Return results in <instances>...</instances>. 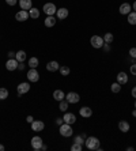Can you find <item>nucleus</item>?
Listing matches in <instances>:
<instances>
[{"label": "nucleus", "instance_id": "2f4dec72", "mask_svg": "<svg viewBox=\"0 0 136 151\" xmlns=\"http://www.w3.org/2000/svg\"><path fill=\"white\" fill-rule=\"evenodd\" d=\"M75 143H79V144H85V138L83 136H75V139H74Z\"/></svg>", "mask_w": 136, "mask_h": 151}, {"label": "nucleus", "instance_id": "6e6552de", "mask_svg": "<svg viewBox=\"0 0 136 151\" xmlns=\"http://www.w3.org/2000/svg\"><path fill=\"white\" fill-rule=\"evenodd\" d=\"M29 90H30V84L27 83V82H23V83H19V84H18V87H16L18 96H23V94L29 93Z\"/></svg>", "mask_w": 136, "mask_h": 151}, {"label": "nucleus", "instance_id": "473e14b6", "mask_svg": "<svg viewBox=\"0 0 136 151\" xmlns=\"http://www.w3.org/2000/svg\"><path fill=\"white\" fill-rule=\"evenodd\" d=\"M129 56L133 57V59H136V48H131V49H129Z\"/></svg>", "mask_w": 136, "mask_h": 151}, {"label": "nucleus", "instance_id": "79ce46f5", "mask_svg": "<svg viewBox=\"0 0 136 151\" xmlns=\"http://www.w3.org/2000/svg\"><path fill=\"white\" fill-rule=\"evenodd\" d=\"M41 150L45 151V150H47V146H45V144H42V147H41Z\"/></svg>", "mask_w": 136, "mask_h": 151}, {"label": "nucleus", "instance_id": "58836bf2", "mask_svg": "<svg viewBox=\"0 0 136 151\" xmlns=\"http://www.w3.org/2000/svg\"><path fill=\"white\" fill-rule=\"evenodd\" d=\"M8 57L10 59H15V53L14 52H8Z\"/></svg>", "mask_w": 136, "mask_h": 151}, {"label": "nucleus", "instance_id": "dca6fc26", "mask_svg": "<svg viewBox=\"0 0 136 151\" xmlns=\"http://www.w3.org/2000/svg\"><path fill=\"white\" fill-rule=\"evenodd\" d=\"M58 68H60V65H58L57 61H49V63L47 64V70L49 72H54V71H57Z\"/></svg>", "mask_w": 136, "mask_h": 151}, {"label": "nucleus", "instance_id": "7ed1b4c3", "mask_svg": "<svg viewBox=\"0 0 136 151\" xmlns=\"http://www.w3.org/2000/svg\"><path fill=\"white\" fill-rule=\"evenodd\" d=\"M90 44H91L93 48L101 49L102 46H104V44H105V41H104V37H101V36H93L91 40H90Z\"/></svg>", "mask_w": 136, "mask_h": 151}, {"label": "nucleus", "instance_id": "9d476101", "mask_svg": "<svg viewBox=\"0 0 136 151\" xmlns=\"http://www.w3.org/2000/svg\"><path fill=\"white\" fill-rule=\"evenodd\" d=\"M29 16H30V15H29V11L22 10V11H18L15 14V19L18 20V22H26Z\"/></svg>", "mask_w": 136, "mask_h": 151}, {"label": "nucleus", "instance_id": "9b49d317", "mask_svg": "<svg viewBox=\"0 0 136 151\" xmlns=\"http://www.w3.org/2000/svg\"><path fill=\"white\" fill-rule=\"evenodd\" d=\"M30 125H31V129H33V131H35V132L44 131V127H45V124H44L42 121H39V120H34V121H33Z\"/></svg>", "mask_w": 136, "mask_h": 151}, {"label": "nucleus", "instance_id": "cd10ccee", "mask_svg": "<svg viewBox=\"0 0 136 151\" xmlns=\"http://www.w3.org/2000/svg\"><path fill=\"white\" fill-rule=\"evenodd\" d=\"M110 90H112V93H120L121 91V84L118 83V82H116V83H113L112 86H110Z\"/></svg>", "mask_w": 136, "mask_h": 151}, {"label": "nucleus", "instance_id": "4be33fe9", "mask_svg": "<svg viewBox=\"0 0 136 151\" xmlns=\"http://www.w3.org/2000/svg\"><path fill=\"white\" fill-rule=\"evenodd\" d=\"M118 129H120L121 132H128L129 131V123H127V121H124V120H121L120 123H118Z\"/></svg>", "mask_w": 136, "mask_h": 151}, {"label": "nucleus", "instance_id": "c9c22d12", "mask_svg": "<svg viewBox=\"0 0 136 151\" xmlns=\"http://www.w3.org/2000/svg\"><path fill=\"white\" fill-rule=\"evenodd\" d=\"M102 48H104V51H105V52H109V51H110V44H104Z\"/></svg>", "mask_w": 136, "mask_h": 151}, {"label": "nucleus", "instance_id": "f257e3e1", "mask_svg": "<svg viewBox=\"0 0 136 151\" xmlns=\"http://www.w3.org/2000/svg\"><path fill=\"white\" fill-rule=\"evenodd\" d=\"M85 146L89 148V150H101V142H99L98 138H95V136L86 138Z\"/></svg>", "mask_w": 136, "mask_h": 151}, {"label": "nucleus", "instance_id": "4c0bfd02", "mask_svg": "<svg viewBox=\"0 0 136 151\" xmlns=\"http://www.w3.org/2000/svg\"><path fill=\"white\" fill-rule=\"evenodd\" d=\"M26 121H27V123H29V124H31V123H33V121H34V119H33V116H27Z\"/></svg>", "mask_w": 136, "mask_h": 151}, {"label": "nucleus", "instance_id": "423d86ee", "mask_svg": "<svg viewBox=\"0 0 136 151\" xmlns=\"http://www.w3.org/2000/svg\"><path fill=\"white\" fill-rule=\"evenodd\" d=\"M42 144H44V142H42V139H41L39 136H34V138L31 139V148H33L34 151H39V150H41Z\"/></svg>", "mask_w": 136, "mask_h": 151}, {"label": "nucleus", "instance_id": "49530a36", "mask_svg": "<svg viewBox=\"0 0 136 151\" xmlns=\"http://www.w3.org/2000/svg\"><path fill=\"white\" fill-rule=\"evenodd\" d=\"M135 109H136V101H135Z\"/></svg>", "mask_w": 136, "mask_h": 151}, {"label": "nucleus", "instance_id": "f03ea898", "mask_svg": "<svg viewBox=\"0 0 136 151\" xmlns=\"http://www.w3.org/2000/svg\"><path fill=\"white\" fill-rule=\"evenodd\" d=\"M72 133H74V129H72V127H71V124L63 123L61 125H60V135L61 136H64V138H70V136H72Z\"/></svg>", "mask_w": 136, "mask_h": 151}, {"label": "nucleus", "instance_id": "39448f33", "mask_svg": "<svg viewBox=\"0 0 136 151\" xmlns=\"http://www.w3.org/2000/svg\"><path fill=\"white\" fill-rule=\"evenodd\" d=\"M27 79L30 80V82H33V83L38 82L39 74H38V71H37V68H30V70H29V72H27Z\"/></svg>", "mask_w": 136, "mask_h": 151}, {"label": "nucleus", "instance_id": "a211bd4d", "mask_svg": "<svg viewBox=\"0 0 136 151\" xmlns=\"http://www.w3.org/2000/svg\"><path fill=\"white\" fill-rule=\"evenodd\" d=\"M27 55H26V52L25 51H18L15 53V59L19 61V63H25V60H26Z\"/></svg>", "mask_w": 136, "mask_h": 151}, {"label": "nucleus", "instance_id": "7c9ffc66", "mask_svg": "<svg viewBox=\"0 0 136 151\" xmlns=\"http://www.w3.org/2000/svg\"><path fill=\"white\" fill-rule=\"evenodd\" d=\"M71 150H72V151H82V144L75 143V142H74V144L71 146Z\"/></svg>", "mask_w": 136, "mask_h": 151}, {"label": "nucleus", "instance_id": "c03bdc74", "mask_svg": "<svg viewBox=\"0 0 136 151\" xmlns=\"http://www.w3.org/2000/svg\"><path fill=\"white\" fill-rule=\"evenodd\" d=\"M133 11H136V1H133Z\"/></svg>", "mask_w": 136, "mask_h": 151}, {"label": "nucleus", "instance_id": "f704fd0d", "mask_svg": "<svg viewBox=\"0 0 136 151\" xmlns=\"http://www.w3.org/2000/svg\"><path fill=\"white\" fill-rule=\"evenodd\" d=\"M16 1H18V0H6V3H7L8 6H15Z\"/></svg>", "mask_w": 136, "mask_h": 151}, {"label": "nucleus", "instance_id": "72a5a7b5", "mask_svg": "<svg viewBox=\"0 0 136 151\" xmlns=\"http://www.w3.org/2000/svg\"><path fill=\"white\" fill-rule=\"evenodd\" d=\"M129 71H131V74H132L133 76L136 75V64H132V65H131V68H129Z\"/></svg>", "mask_w": 136, "mask_h": 151}, {"label": "nucleus", "instance_id": "2eb2a0df", "mask_svg": "<svg viewBox=\"0 0 136 151\" xmlns=\"http://www.w3.org/2000/svg\"><path fill=\"white\" fill-rule=\"evenodd\" d=\"M79 113H80L82 117H91V114H93V110H91L89 106H83V107H80Z\"/></svg>", "mask_w": 136, "mask_h": 151}, {"label": "nucleus", "instance_id": "ea45409f", "mask_svg": "<svg viewBox=\"0 0 136 151\" xmlns=\"http://www.w3.org/2000/svg\"><path fill=\"white\" fill-rule=\"evenodd\" d=\"M131 94H132V97H133V98H136V86L132 88V91H131Z\"/></svg>", "mask_w": 136, "mask_h": 151}, {"label": "nucleus", "instance_id": "c85d7f7f", "mask_svg": "<svg viewBox=\"0 0 136 151\" xmlns=\"http://www.w3.org/2000/svg\"><path fill=\"white\" fill-rule=\"evenodd\" d=\"M113 34L112 33H105V36H104V41H105V44H112L113 42Z\"/></svg>", "mask_w": 136, "mask_h": 151}, {"label": "nucleus", "instance_id": "bb28decb", "mask_svg": "<svg viewBox=\"0 0 136 151\" xmlns=\"http://www.w3.org/2000/svg\"><path fill=\"white\" fill-rule=\"evenodd\" d=\"M58 71H60V74H61L63 76H68L70 75V72H71V70L67 67V65H63V67L58 68Z\"/></svg>", "mask_w": 136, "mask_h": 151}, {"label": "nucleus", "instance_id": "393cba45", "mask_svg": "<svg viewBox=\"0 0 136 151\" xmlns=\"http://www.w3.org/2000/svg\"><path fill=\"white\" fill-rule=\"evenodd\" d=\"M128 23L129 25H136V11H131L128 14Z\"/></svg>", "mask_w": 136, "mask_h": 151}, {"label": "nucleus", "instance_id": "ddd939ff", "mask_svg": "<svg viewBox=\"0 0 136 151\" xmlns=\"http://www.w3.org/2000/svg\"><path fill=\"white\" fill-rule=\"evenodd\" d=\"M63 120H64V123L67 124H72L76 121V116L74 114V113H70V112H66V114H64V117H63Z\"/></svg>", "mask_w": 136, "mask_h": 151}, {"label": "nucleus", "instance_id": "f8f14e48", "mask_svg": "<svg viewBox=\"0 0 136 151\" xmlns=\"http://www.w3.org/2000/svg\"><path fill=\"white\" fill-rule=\"evenodd\" d=\"M118 11H120L121 15H128L129 12L132 11V7H131V4L129 3H123L118 8Z\"/></svg>", "mask_w": 136, "mask_h": 151}, {"label": "nucleus", "instance_id": "f3484780", "mask_svg": "<svg viewBox=\"0 0 136 151\" xmlns=\"http://www.w3.org/2000/svg\"><path fill=\"white\" fill-rule=\"evenodd\" d=\"M117 82H118L121 86L127 83V82H128V76H127V74H125V72H118V75H117Z\"/></svg>", "mask_w": 136, "mask_h": 151}, {"label": "nucleus", "instance_id": "4468645a", "mask_svg": "<svg viewBox=\"0 0 136 151\" xmlns=\"http://www.w3.org/2000/svg\"><path fill=\"white\" fill-rule=\"evenodd\" d=\"M56 22H57L56 16H54V15H49V16L45 18V22H44V23H45L47 27H53L54 25H56Z\"/></svg>", "mask_w": 136, "mask_h": 151}, {"label": "nucleus", "instance_id": "c756f323", "mask_svg": "<svg viewBox=\"0 0 136 151\" xmlns=\"http://www.w3.org/2000/svg\"><path fill=\"white\" fill-rule=\"evenodd\" d=\"M58 109H60V110L61 112H67V109H68V101H60V105H58Z\"/></svg>", "mask_w": 136, "mask_h": 151}, {"label": "nucleus", "instance_id": "a19ab883", "mask_svg": "<svg viewBox=\"0 0 136 151\" xmlns=\"http://www.w3.org/2000/svg\"><path fill=\"white\" fill-rule=\"evenodd\" d=\"M18 70H25V63H19V65H18Z\"/></svg>", "mask_w": 136, "mask_h": 151}, {"label": "nucleus", "instance_id": "e433bc0d", "mask_svg": "<svg viewBox=\"0 0 136 151\" xmlns=\"http://www.w3.org/2000/svg\"><path fill=\"white\" fill-rule=\"evenodd\" d=\"M63 123H64V120H63V119H58V117H57V119H56V124H57L58 127H60V125H61Z\"/></svg>", "mask_w": 136, "mask_h": 151}, {"label": "nucleus", "instance_id": "de8ad7c7", "mask_svg": "<svg viewBox=\"0 0 136 151\" xmlns=\"http://www.w3.org/2000/svg\"><path fill=\"white\" fill-rule=\"evenodd\" d=\"M0 101H1V100H0Z\"/></svg>", "mask_w": 136, "mask_h": 151}, {"label": "nucleus", "instance_id": "6ab92c4d", "mask_svg": "<svg viewBox=\"0 0 136 151\" xmlns=\"http://www.w3.org/2000/svg\"><path fill=\"white\" fill-rule=\"evenodd\" d=\"M56 14H57V19L63 20V19H66L67 16H68V10H67V8H58Z\"/></svg>", "mask_w": 136, "mask_h": 151}, {"label": "nucleus", "instance_id": "37998d69", "mask_svg": "<svg viewBox=\"0 0 136 151\" xmlns=\"http://www.w3.org/2000/svg\"><path fill=\"white\" fill-rule=\"evenodd\" d=\"M0 151H4V146H3V144H0Z\"/></svg>", "mask_w": 136, "mask_h": 151}, {"label": "nucleus", "instance_id": "aec40b11", "mask_svg": "<svg viewBox=\"0 0 136 151\" xmlns=\"http://www.w3.org/2000/svg\"><path fill=\"white\" fill-rule=\"evenodd\" d=\"M53 98L56 101H63L64 98H66V94H64V91H61V90H54L53 91Z\"/></svg>", "mask_w": 136, "mask_h": 151}, {"label": "nucleus", "instance_id": "20e7f679", "mask_svg": "<svg viewBox=\"0 0 136 151\" xmlns=\"http://www.w3.org/2000/svg\"><path fill=\"white\" fill-rule=\"evenodd\" d=\"M44 12L47 14V16L49 15H54L56 12H57V8H56V6H54L53 3H45L44 4Z\"/></svg>", "mask_w": 136, "mask_h": 151}, {"label": "nucleus", "instance_id": "a18cd8bd", "mask_svg": "<svg viewBox=\"0 0 136 151\" xmlns=\"http://www.w3.org/2000/svg\"><path fill=\"white\" fill-rule=\"evenodd\" d=\"M132 116H133V117H136V109H135V110L132 112Z\"/></svg>", "mask_w": 136, "mask_h": 151}, {"label": "nucleus", "instance_id": "412c9836", "mask_svg": "<svg viewBox=\"0 0 136 151\" xmlns=\"http://www.w3.org/2000/svg\"><path fill=\"white\" fill-rule=\"evenodd\" d=\"M19 6L22 10L27 11V10L31 8V0H19Z\"/></svg>", "mask_w": 136, "mask_h": 151}, {"label": "nucleus", "instance_id": "0eeeda50", "mask_svg": "<svg viewBox=\"0 0 136 151\" xmlns=\"http://www.w3.org/2000/svg\"><path fill=\"white\" fill-rule=\"evenodd\" d=\"M66 100L68 101V103H78L80 101V97H79L78 93H74V91H70L68 94L66 96Z\"/></svg>", "mask_w": 136, "mask_h": 151}, {"label": "nucleus", "instance_id": "5701e85b", "mask_svg": "<svg viewBox=\"0 0 136 151\" xmlns=\"http://www.w3.org/2000/svg\"><path fill=\"white\" fill-rule=\"evenodd\" d=\"M29 15H30V18H33V19H37V18L39 16V10L38 8L31 7L30 10H29Z\"/></svg>", "mask_w": 136, "mask_h": 151}, {"label": "nucleus", "instance_id": "a878e982", "mask_svg": "<svg viewBox=\"0 0 136 151\" xmlns=\"http://www.w3.org/2000/svg\"><path fill=\"white\" fill-rule=\"evenodd\" d=\"M8 98V90L4 87H0V100L4 101Z\"/></svg>", "mask_w": 136, "mask_h": 151}, {"label": "nucleus", "instance_id": "1a4fd4ad", "mask_svg": "<svg viewBox=\"0 0 136 151\" xmlns=\"http://www.w3.org/2000/svg\"><path fill=\"white\" fill-rule=\"evenodd\" d=\"M18 65H19V61L16 59H8L7 63H6V68L8 71H15L18 70Z\"/></svg>", "mask_w": 136, "mask_h": 151}, {"label": "nucleus", "instance_id": "b1692460", "mask_svg": "<svg viewBox=\"0 0 136 151\" xmlns=\"http://www.w3.org/2000/svg\"><path fill=\"white\" fill-rule=\"evenodd\" d=\"M39 64V60L37 57H30L29 59V67L30 68H37Z\"/></svg>", "mask_w": 136, "mask_h": 151}]
</instances>
